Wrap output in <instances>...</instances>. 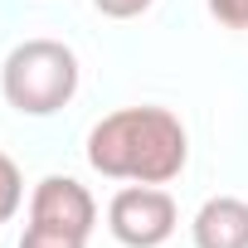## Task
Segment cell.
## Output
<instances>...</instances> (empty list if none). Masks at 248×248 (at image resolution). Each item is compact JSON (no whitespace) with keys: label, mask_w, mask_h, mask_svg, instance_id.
Segmentation results:
<instances>
[{"label":"cell","mask_w":248,"mask_h":248,"mask_svg":"<svg viewBox=\"0 0 248 248\" xmlns=\"http://www.w3.org/2000/svg\"><path fill=\"white\" fill-rule=\"evenodd\" d=\"M190 137L170 107H117L88 132V166L107 180L166 185L185 170Z\"/></svg>","instance_id":"6da1fadb"},{"label":"cell","mask_w":248,"mask_h":248,"mask_svg":"<svg viewBox=\"0 0 248 248\" xmlns=\"http://www.w3.org/2000/svg\"><path fill=\"white\" fill-rule=\"evenodd\" d=\"M0 93L25 117H49L78 93V54L63 39H25L0 63Z\"/></svg>","instance_id":"7a4b0ae2"},{"label":"cell","mask_w":248,"mask_h":248,"mask_svg":"<svg viewBox=\"0 0 248 248\" xmlns=\"http://www.w3.org/2000/svg\"><path fill=\"white\" fill-rule=\"evenodd\" d=\"M175 200L170 190L161 185H127V190H117L112 204H107V229L122 248H161L170 233H175Z\"/></svg>","instance_id":"3957f363"},{"label":"cell","mask_w":248,"mask_h":248,"mask_svg":"<svg viewBox=\"0 0 248 248\" xmlns=\"http://www.w3.org/2000/svg\"><path fill=\"white\" fill-rule=\"evenodd\" d=\"M30 224H49V229L88 238L93 224H97V200L73 175H44L34 185V195H30Z\"/></svg>","instance_id":"277c9868"},{"label":"cell","mask_w":248,"mask_h":248,"mask_svg":"<svg viewBox=\"0 0 248 248\" xmlns=\"http://www.w3.org/2000/svg\"><path fill=\"white\" fill-rule=\"evenodd\" d=\"M190 233H195V248H248V200L238 195L204 200Z\"/></svg>","instance_id":"5b68a950"},{"label":"cell","mask_w":248,"mask_h":248,"mask_svg":"<svg viewBox=\"0 0 248 248\" xmlns=\"http://www.w3.org/2000/svg\"><path fill=\"white\" fill-rule=\"evenodd\" d=\"M20 200H25V175H20V166L0 151V219H15V209H20Z\"/></svg>","instance_id":"8992f818"},{"label":"cell","mask_w":248,"mask_h":248,"mask_svg":"<svg viewBox=\"0 0 248 248\" xmlns=\"http://www.w3.org/2000/svg\"><path fill=\"white\" fill-rule=\"evenodd\" d=\"M20 248H88V238H83V233L49 229V224H25V233H20Z\"/></svg>","instance_id":"52a82bcc"},{"label":"cell","mask_w":248,"mask_h":248,"mask_svg":"<svg viewBox=\"0 0 248 248\" xmlns=\"http://www.w3.org/2000/svg\"><path fill=\"white\" fill-rule=\"evenodd\" d=\"M209 15L229 30H248V0H204Z\"/></svg>","instance_id":"ba28073f"},{"label":"cell","mask_w":248,"mask_h":248,"mask_svg":"<svg viewBox=\"0 0 248 248\" xmlns=\"http://www.w3.org/2000/svg\"><path fill=\"white\" fill-rule=\"evenodd\" d=\"M93 5L107 15V20H137V15H146L156 0H93Z\"/></svg>","instance_id":"9c48e42d"},{"label":"cell","mask_w":248,"mask_h":248,"mask_svg":"<svg viewBox=\"0 0 248 248\" xmlns=\"http://www.w3.org/2000/svg\"><path fill=\"white\" fill-rule=\"evenodd\" d=\"M0 224H5V219H0Z\"/></svg>","instance_id":"30bf717a"}]
</instances>
